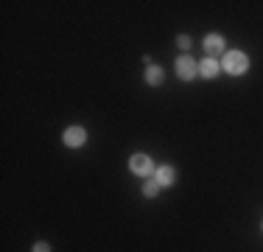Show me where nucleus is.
I'll use <instances>...</instances> for the list:
<instances>
[{"instance_id":"1","label":"nucleus","mask_w":263,"mask_h":252,"mask_svg":"<svg viewBox=\"0 0 263 252\" xmlns=\"http://www.w3.org/2000/svg\"><path fill=\"white\" fill-rule=\"evenodd\" d=\"M221 70L230 76H243L249 70V56L243 50H227L221 56Z\"/></svg>"},{"instance_id":"2","label":"nucleus","mask_w":263,"mask_h":252,"mask_svg":"<svg viewBox=\"0 0 263 252\" xmlns=\"http://www.w3.org/2000/svg\"><path fill=\"white\" fill-rule=\"evenodd\" d=\"M202 48H204V53H208V59H216V56L227 53V42H224V37H218V34H208V37H204Z\"/></svg>"},{"instance_id":"3","label":"nucleus","mask_w":263,"mask_h":252,"mask_svg":"<svg viewBox=\"0 0 263 252\" xmlns=\"http://www.w3.org/2000/svg\"><path fill=\"white\" fill-rule=\"evenodd\" d=\"M65 146L67 149H81L87 143V129L84 126H70V129H65Z\"/></svg>"},{"instance_id":"4","label":"nucleus","mask_w":263,"mask_h":252,"mask_svg":"<svg viewBox=\"0 0 263 252\" xmlns=\"http://www.w3.org/2000/svg\"><path fill=\"white\" fill-rule=\"evenodd\" d=\"M177 73H179V79H182V81H193V79H196V73H199V65L191 59V56H179V59H177Z\"/></svg>"},{"instance_id":"5","label":"nucleus","mask_w":263,"mask_h":252,"mask_svg":"<svg viewBox=\"0 0 263 252\" xmlns=\"http://www.w3.org/2000/svg\"><path fill=\"white\" fill-rule=\"evenodd\" d=\"M129 168H132L137 176H146V174L154 171V163H152V157H148V154H132Z\"/></svg>"},{"instance_id":"6","label":"nucleus","mask_w":263,"mask_h":252,"mask_svg":"<svg viewBox=\"0 0 263 252\" xmlns=\"http://www.w3.org/2000/svg\"><path fill=\"white\" fill-rule=\"evenodd\" d=\"M154 179L160 182V188H171L177 182V171L171 166H157L154 168Z\"/></svg>"},{"instance_id":"7","label":"nucleus","mask_w":263,"mask_h":252,"mask_svg":"<svg viewBox=\"0 0 263 252\" xmlns=\"http://www.w3.org/2000/svg\"><path fill=\"white\" fill-rule=\"evenodd\" d=\"M199 76H202V79H216L218 76V62L216 59H202L199 62Z\"/></svg>"},{"instance_id":"8","label":"nucleus","mask_w":263,"mask_h":252,"mask_svg":"<svg viewBox=\"0 0 263 252\" xmlns=\"http://www.w3.org/2000/svg\"><path fill=\"white\" fill-rule=\"evenodd\" d=\"M146 84H162V67L160 65H148L146 67Z\"/></svg>"},{"instance_id":"9","label":"nucleus","mask_w":263,"mask_h":252,"mask_svg":"<svg viewBox=\"0 0 263 252\" xmlns=\"http://www.w3.org/2000/svg\"><path fill=\"white\" fill-rule=\"evenodd\" d=\"M157 193H160V182H157V179H152V182H146V185H143V196L154 199Z\"/></svg>"},{"instance_id":"10","label":"nucleus","mask_w":263,"mask_h":252,"mask_svg":"<svg viewBox=\"0 0 263 252\" xmlns=\"http://www.w3.org/2000/svg\"><path fill=\"white\" fill-rule=\"evenodd\" d=\"M177 45L182 48V50H187V48H191V37H187V34H182V37H177Z\"/></svg>"},{"instance_id":"11","label":"nucleus","mask_w":263,"mask_h":252,"mask_svg":"<svg viewBox=\"0 0 263 252\" xmlns=\"http://www.w3.org/2000/svg\"><path fill=\"white\" fill-rule=\"evenodd\" d=\"M34 252H51V244H48V241H36L34 244Z\"/></svg>"}]
</instances>
